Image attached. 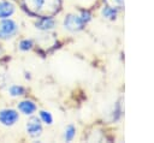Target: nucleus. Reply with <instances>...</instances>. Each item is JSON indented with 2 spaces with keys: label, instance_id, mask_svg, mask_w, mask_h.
<instances>
[{
  "label": "nucleus",
  "instance_id": "obj_1",
  "mask_svg": "<svg viewBox=\"0 0 154 143\" xmlns=\"http://www.w3.org/2000/svg\"><path fill=\"white\" fill-rule=\"evenodd\" d=\"M25 8L35 14L54 12L58 8L59 0H23Z\"/></svg>",
  "mask_w": 154,
  "mask_h": 143
},
{
  "label": "nucleus",
  "instance_id": "obj_2",
  "mask_svg": "<svg viewBox=\"0 0 154 143\" xmlns=\"http://www.w3.org/2000/svg\"><path fill=\"white\" fill-rule=\"evenodd\" d=\"M19 25L11 18L0 19V40H10L17 35Z\"/></svg>",
  "mask_w": 154,
  "mask_h": 143
},
{
  "label": "nucleus",
  "instance_id": "obj_3",
  "mask_svg": "<svg viewBox=\"0 0 154 143\" xmlns=\"http://www.w3.org/2000/svg\"><path fill=\"white\" fill-rule=\"evenodd\" d=\"M87 23L83 20V18L81 17V14H75V13H70L67 16H65L64 20H63V26L65 30L70 31V32H77L81 31L84 25Z\"/></svg>",
  "mask_w": 154,
  "mask_h": 143
},
{
  "label": "nucleus",
  "instance_id": "obj_4",
  "mask_svg": "<svg viewBox=\"0 0 154 143\" xmlns=\"http://www.w3.org/2000/svg\"><path fill=\"white\" fill-rule=\"evenodd\" d=\"M19 120V113L12 108H4L0 109V124L2 126L10 127L13 126Z\"/></svg>",
  "mask_w": 154,
  "mask_h": 143
},
{
  "label": "nucleus",
  "instance_id": "obj_5",
  "mask_svg": "<svg viewBox=\"0 0 154 143\" xmlns=\"http://www.w3.org/2000/svg\"><path fill=\"white\" fill-rule=\"evenodd\" d=\"M25 129H26V133L30 137L37 138V137H40L42 135V131H43V129H42V121L37 117L30 115V119L26 121Z\"/></svg>",
  "mask_w": 154,
  "mask_h": 143
},
{
  "label": "nucleus",
  "instance_id": "obj_6",
  "mask_svg": "<svg viewBox=\"0 0 154 143\" xmlns=\"http://www.w3.org/2000/svg\"><path fill=\"white\" fill-rule=\"evenodd\" d=\"M35 28L41 31H51L55 28V19L49 16H43L36 20Z\"/></svg>",
  "mask_w": 154,
  "mask_h": 143
},
{
  "label": "nucleus",
  "instance_id": "obj_7",
  "mask_svg": "<svg viewBox=\"0 0 154 143\" xmlns=\"http://www.w3.org/2000/svg\"><path fill=\"white\" fill-rule=\"evenodd\" d=\"M18 111L23 113L24 115H32L37 111V106L34 101L31 100H23L18 103Z\"/></svg>",
  "mask_w": 154,
  "mask_h": 143
},
{
  "label": "nucleus",
  "instance_id": "obj_8",
  "mask_svg": "<svg viewBox=\"0 0 154 143\" xmlns=\"http://www.w3.org/2000/svg\"><path fill=\"white\" fill-rule=\"evenodd\" d=\"M14 13V5L8 0H0V19L10 18Z\"/></svg>",
  "mask_w": 154,
  "mask_h": 143
},
{
  "label": "nucleus",
  "instance_id": "obj_9",
  "mask_svg": "<svg viewBox=\"0 0 154 143\" xmlns=\"http://www.w3.org/2000/svg\"><path fill=\"white\" fill-rule=\"evenodd\" d=\"M101 14L105 19L113 20L118 16V10H117V7H113V6H105L101 10Z\"/></svg>",
  "mask_w": 154,
  "mask_h": 143
},
{
  "label": "nucleus",
  "instance_id": "obj_10",
  "mask_svg": "<svg viewBox=\"0 0 154 143\" xmlns=\"http://www.w3.org/2000/svg\"><path fill=\"white\" fill-rule=\"evenodd\" d=\"M7 91H8V95L12 96V97H19V96H23L25 94V89L22 85H18V84L10 85Z\"/></svg>",
  "mask_w": 154,
  "mask_h": 143
},
{
  "label": "nucleus",
  "instance_id": "obj_11",
  "mask_svg": "<svg viewBox=\"0 0 154 143\" xmlns=\"http://www.w3.org/2000/svg\"><path fill=\"white\" fill-rule=\"evenodd\" d=\"M75 136H76V127L72 124L67 125L64 130V139L66 142H71L75 138Z\"/></svg>",
  "mask_w": 154,
  "mask_h": 143
},
{
  "label": "nucleus",
  "instance_id": "obj_12",
  "mask_svg": "<svg viewBox=\"0 0 154 143\" xmlns=\"http://www.w3.org/2000/svg\"><path fill=\"white\" fill-rule=\"evenodd\" d=\"M38 118L46 125H52L53 124V117H52L51 112H48V111H40Z\"/></svg>",
  "mask_w": 154,
  "mask_h": 143
},
{
  "label": "nucleus",
  "instance_id": "obj_13",
  "mask_svg": "<svg viewBox=\"0 0 154 143\" xmlns=\"http://www.w3.org/2000/svg\"><path fill=\"white\" fill-rule=\"evenodd\" d=\"M32 46H34V42H32V40H30V38H23V40H20V42H19V44H18L19 49L23 50V52L30 50V49L32 48Z\"/></svg>",
  "mask_w": 154,
  "mask_h": 143
},
{
  "label": "nucleus",
  "instance_id": "obj_14",
  "mask_svg": "<svg viewBox=\"0 0 154 143\" xmlns=\"http://www.w3.org/2000/svg\"><path fill=\"white\" fill-rule=\"evenodd\" d=\"M112 1H113V4L117 7H119V8H123L124 7V0H112Z\"/></svg>",
  "mask_w": 154,
  "mask_h": 143
},
{
  "label": "nucleus",
  "instance_id": "obj_15",
  "mask_svg": "<svg viewBox=\"0 0 154 143\" xmlns=\"http://www.w3.org/2000/svg\"><path fill=\"white\" fill-rule=\"evenodd\" d=\"M0 53H1V48H0Z\"/></svg>",
  "mask_w": 154,
  "mask_h": 143
}]
</instances>
